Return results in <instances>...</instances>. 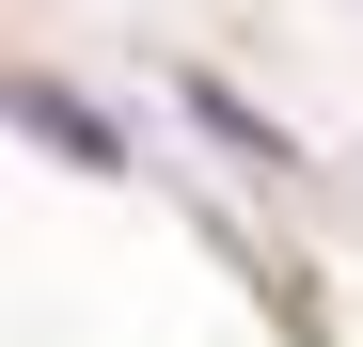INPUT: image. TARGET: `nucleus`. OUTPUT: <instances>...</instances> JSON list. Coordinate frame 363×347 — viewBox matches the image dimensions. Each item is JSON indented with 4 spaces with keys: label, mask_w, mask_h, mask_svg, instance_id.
Here are the masks:
<instances>
[{
    "label": "nucleus",
    "mask_w": 363,
    "mask_h": 347,
    "mask_svg": "<svg viewBox=\"0 0 363 347\" xmlns=\"http://www.w3.org/2000/svg\"><path fill=\"white\" fill-rule=\"evenodd\" d=\"M16 127H48V142H64V158H95V174H127V142H111V127H95L64 79H16Z\"/></svg>",
    "instance_id": "obj_1"
}]
</instances>
